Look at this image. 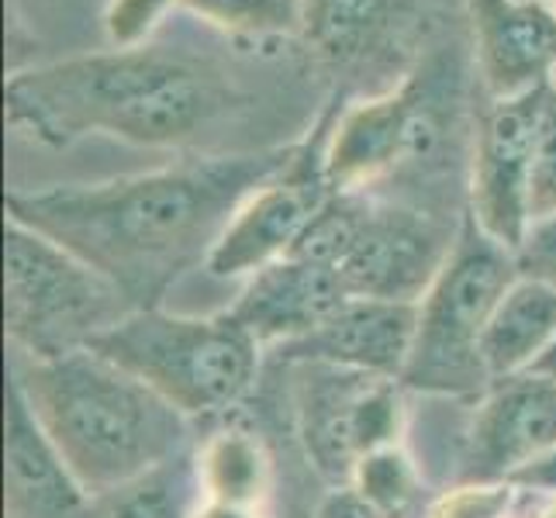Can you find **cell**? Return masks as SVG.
I'll return each instance as SVG.
<instances>
[{"label":"cell","instance_id":"obj_1","mask_svg":"<svg viewBox=\"0 0 556 518\" xmlns=\"http://www.w3.org/2000/svg\"><path fill=\"white\" fill-rule=\"evenodd\" d=\"M294 152L270 146L198 156L104 184L11 190L8 218L90 263L128 298L131 312L163 308L169 287L207 266L239 204Z\"/></svg>","mask_w":556,"mask_h":518},{"label":"cell","instance_id":"obj_2","mask_svg":"<svg viewBox=\"0 0 556 518\" xmlns=\"http://www.w3.org/2000/svg\"><path fill=\"white\" fill-rule=\"evenodd\" d=\"M11 388L87 494L128 484L194 450L187 415L93 350L52 359L14 353Z\"/></svg>","mask_w":556,"mask_h":518},{"label":"cell","instance_id":"obj_3","mask_svg":"<svg viewBox=\"0 0 556 518\" xmlns=\"http://www.w3.org/2000/svg\"><path fill=\"white\" fill-rule=\"evenodd\" d=\"M87 350L108 356L190 421L222 418L253 394L263 345L225 312L177 315L139 308Z\"/></svg>","mask_w":556,"mask_h":518},{"label":"cell","instance_id":"obj_4","mask_svg":"<svg viewBox=\"0 0 556 518\" xmlns=\"http://www.w3.org/2000/svg\"><path fill=\"white\" fill-rule=\"evenodd\" d=\"M515 277L511 249L464 211L443 270L418 301L415 345L401 383L435 397H481L491 388L481 339Z\"/></svg>","mask_w":556,"mask_h":518},{"label":"cell","instance_id":"obj_5","mask_svg":"<svg viewBox=\"0 0 556 518\" xmlns=\"http://www.w3.org/2000/svg\"><path fill=\"white\" fill-rule=\"evenodd\" d=\"M184 60V52L136 46L22 70L4 84L8 125L49 149H66L84 136L118 139L139 104L160 90Z\"/></svg>","mask_w":556,"mask_h":518},{"label":"cell","instance_id":"obj_6","mask_svg":"<svg viewBox=\"0 0 556 518\" xmlns=\"http://www.w3.org/2000/svg\"><path fill=\"white\" fill-rule=\"evenodd\" d=\"M131 315L128 298L42 232L4 225V329L17 356H66Z\"/></svg>","mask_w":556,"mask_h":518},{"label":"cell","instance_id":"obj_7","mask_svg":"<svg viewBox=\"0 0 556 518\" xmlns=\"http://www.w3.org/2000/svg\"><path fill=\"white\" fill-rule=\"evenodd\" d=\"M301 367L294 397L298 439L304 456L329 488L350 484L367 453L397 446L405 435V383L353 370L291 363Z\"/></svg>","mask_w":556,"mask_h":518},{"label":"cell","instance_id":"obj_8","mask_svg":"<svg viewBox=\"0 0 556 518\" xmlns=\"http://www.w3.org/2000/svg\"><path fill=\"white\" fill-rule=\"evenodd\" d=\"M342 104L321 114L312 136L294 142V152L280 173L249 194L222 232L204 270L218 280H245L263 266L294 253L298 239L336 190L325 177V142Z\"/></svg>","mask_w":556,"mask_h":518},{"label":"cell","instance_id":"obj_9","mask_svg":"<svg viewBox=\"0 0 556 518\" xmlns=\"http://www.w3.org/2000/svg\"><path fill=\"white\" fill-rule=\"evenodd\" d=\"M456 225L429 211L374 201L353 249L336 266L350 298L418 304L443 270L456 242Z\"/></svg>","mask_w":556,"mask_h":518},{"label":"cell","instance_id":"obj_10","mask_svg":"<svg viewBox=\"0 0 556 518\" xmlns=\"http://www.w3.org/2000/svg\"><path fill=\"white\" fill-rule=\"evenodd\" d=\"M435 146V122L426 104V80L412 73L405 84L370 101L339 108L325 142V177L336 194L363 190Z\"/></svg>","mask_w":556,"mask_h":518},{"label":"cell","instance_id":"obj_11","mask_svg":"<svg viewBox=\"0 0 556 518\" xmlns=\"http://www.w3.org/2000/svg\"><path fill=\"white\" fill-rule=\"evenodd\" d=\"M546 87L511 101H491L473 139L467 211L491 239L515 249L529 228L532 149Z\"/></svg>","mask_w":556,"mask_h":518},{"label":"cell","instance_id":"obj_12","mask_svg":"<svg viewBox=\"0 0 556 518\" xmlns=\"http://www.w3.org/2000/svg\"><path fill=\"white\" fill-rule=\"evenodd\" d=\"M556 446V374L532 370L494 380L477 397L464 439L459 481H508Z\"/></svg>","mask_w":556,"mask_h":518},{"label":"cell","instance_id":"obj_13","mask_svg":"<svg viewBox=\"0 0 556 518\" xmlns=\"http://www.w3.org/2000/svg\"><path fill=\"white\" fill-rule=\"evenodd\" d=\"M477 70L491 101L556 80V8L549 0H470Z\"/></svg>","mask_w":556,"mask_h":518},{"label":"cell","instance_id":"obj_14","mask_svg":"<svg viewBox=\"0 0 556 518\" xmlns=\"http://www.w3.org/2000/svg\"><path fill=\"white\" fill-rule=\"evenodd\" d=\"M418 329V304L350 298L312 336L277 350L283 363H321L367 377L401 380Z\"/></svg>","mask_w":556,"mask_h":518},{"label":"cell","instance_id":"obj_15","mask_svg":"<svg viewBox=\"0 0 556 518\" xmlns=\"http://www.w3.org/2000/svg\"><path fill=\"white\" fill-rule=\"evenodd\" d=\"M350 301L339 274L301 256H283L245 277L232 315L263 350H280L287 342L312 336Z\"/></svg>","mask_w":556,"mask_h":518},{"label":"cell","instance_id":"obj_16","mask_svg":"<svg viewBox=\"0 0 556 518\" xmlns=\"http://www.w3.org/2000/svg\"><path fill=\"white\" fill-rule=\"evenodd\" d=\"M90 494L55 453L25 397L8 394V515L80 518Z\"/></svg>","mask_w":556,"mask_h":518},{"label":"cell","instance_id":"obj_17","mask_svg":"<svg viewBox=\"0 0 556 518\" xmlns=\"http://www.w3.org/2000/svg\"><path fill=\"white\" fill-rule=\"evenodd\" d=\"M556 350V287L515 277L497 301V308L481 339V359L488 380H508L532 370Z\"/></svg>","mask_w":556,"mask_h":518},{"label":"cell","instance_id":"obj_18","mask_svg":"<svg viewBox=\"0 0 556 518\" xmlns=\"http://www.w3.org/2000/svg\"><path fill=\"white\" fill-rule=\"evenodd\" d=\"M194 470L201 497L242 508H263L274 494V456L263 439L225 421L215 432H207L194 446Z\"/></svg>","mask_w":556,"mask_h":518},{"label":"cell","instance_id":"obj_19","mask_svg":"<svg viewBox=\"0 0 556 518\" xmlns=\"http://www.w3.org/2000/svg\"><path fill=\"white\" fill-rule=\"evenodd\" d=\"M201 502L194 450L128 484L90 494L80 518H194Z\"/></svg>","mask_w":556,"mask_h":518},{"label":"cell","instance_id":"obj_20","mask_svg":"<svg viewBox=\"0 0 556 518\" xmlns=\"http://www.w3.org/2000/svg\"><path fill=\"white\" fill-rule=\"evenodd\" d=\"M391 0H308L304 35L332 63L363 60L388 31Z\"/></svg>","mask_w":556,"mask_h":518},{"label":"cell","instance_id":"obj_21","mask_svg":"<svg viewBox=\"0 0 556 518\" xmlns=\"http://www.w3.org/2000/svg\"><path fill=\"white\" fill-rule=\"evenodd\" d=\"M350 484L367 497L380 518H426L432 505L426 473L401 443L363 456Z\"/></svg>","mask_w":556,"mask_h":518},{"label":"cell","instance_id":"obj_22","mask_svg":"<svg viewBox=\"0 0 556 518\" xmlns=\"http://www.w3.org/2000/svg\"><path fill=\"white\" fill-rule=\"evenodd\" d=\"M180 8L242 42L304 35L308 0H180Z\"/></svg>","mask_w":556,"mask_h":518},{"label":"cell","instance_id":"obj_23","mask_svg":"<svg viewBox=\"0 0 556 518\" xmlns=\"http://www.w3.org/2000/svg\"><path fill=\"white\" fill-rule=\"evenodd\" d=\"M515 497L508 481H459L432 497L426 518H508Z\"/></svg>","mask_w":556,"mask_h":518},{"label":"cell","instance_id":"obj_24","mask_svg":"<svg viewBox=\"0 0 556 518\" xmlns=\"http://www.w3.org/2000/svg\"><path fill=\"white\" fill-rule=\"evenodd\" d=\"M556 211V87H546L540 128L532 149V187H529V218H543Z\"/></svg>","mask_w":556,"mask_h":518},{"label":"cell","instance_id":"obj_25","mask_svg":"<svg viewBox=\"0 0 556 518\" xmlns=\"http://www.w3.org/2000/svg\"><path fill=\"white\" fill-rule=\"evenodd\" d=\"M180 0H111L104 11V28L114 49L146 46V38L156 31L163 14Z\"/></svg>","mask_w":556,"mask_h":518},{"label":"cell","instance_id":"obj_26","mask_svg":"<svg viewBox=\"0 0 556 518\" xmlns=\"http://www.w3.org/2000/svg\"><path fill=\"white\" fill-rule=\"evenodd\" d=\"M515 274L556 287V211L529 222L522 242L511 249Z\"/></svg>","mask_w":556,"mask_h":518},{"label":"cell","instance_id":"obj_27","mask_svg":"<svg viewBox=\"0 0 556 518\" xmlns=\"http://www.w3.org/2000/svg\"><path fill=\"white\" fill-rule=\"evenodd\" d=\"M508 484L519 494H535V497H556V446L540 453L522 470L508 477Z\"/></svg>","mask_w":556,"mask_h":518},{"label":"cell","instance_id":"obj_28","mask_svg":"<svg viewBox=\"0 0 556 518\" xmlns=\"http://www.w3.org/2000/svg\"><path fill=\"white\" fill-rule=\"evenodd\" d=\"M312 518H380V515L353 484H339V488H329V494L318 502Z\"/></svg>","mask_w":556,"mask_h":518},{"label":"cell","instance_id":"obj_29","mask_svg":"<svg viewBox=\"0 0 556 518\" xmlns=\"http://www.w3.org/2000/svg\"><path fill=\"white\" fill-rule=\"evenodd\" d=\"M194 518H266L263 508H242V505H225V502H211V497H201Z\"/></svg>","mask_w":556,"mask_h":518},{"label":"cell","instance_id":"obj_30","mask_svg":"<svg viewBox=\"0 0 556 518\" xmlns=\"http://www.w3.org/2000/svg\"><path fill=\"white\" fill-rule=\"evenodd\" d=\"M535 518H556V497H543V508Z\"/></svg>","mask_w":556,"mask_h":518},{"label":"cell","instance_id":"obj_31","mask_svg":"<svg viewBox=\"0 0 556 518\" xmlns=\"http://www.w3.org/2000/svg\"><path fill=\"white\" fill-rule=\"evenodd\" d=\"M549 4H553V8H556V0H549Z\"/></svg>","mask_w":556,"mask_h":518},{"label":"cell","instance_id":"obj_32","mask_svg":"<svg viewBox=\"0 0 556 518\" xmlns=\"http://www.w3.org/2000/svg\"><path fill=\"white\" fill-rule=\"evenodd\" d=\"M553 87H556V80H553Z\"/></svg>","mask_w":556,"mask_h":518}]
</instances>
